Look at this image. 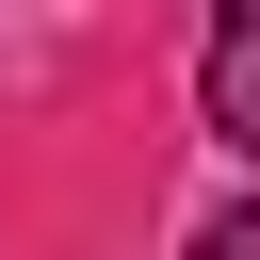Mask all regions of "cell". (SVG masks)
Returning a JSON list of instances; mask_svg holds the SVG:
<instances>
[{
  "mask_svg": "<svg viewBox=\"0 0 260 260\" xmlns=\"http://www.w3.org/2000/svg\"><path fill=\"white\" fill-rule=\"evenodd\" d=\"M195 260H260V195H244V211H211V228H195Z\"/></svg>",
  "mask_w": 260,
  "mask_h": 260,
  "instance_id": "cell-2",
  "label": "cell"
},
{
  "mask_svg": "<svg viewBox=\"0 0 260 260\" xmlns=\"http://www.w3.org/2000/svg\"><path fill=\"white\" fill-rule=\"evenodd\" d=\"M195 98H211V146H244V162H260V0H228V16H211Z\"/></svg>",
  "mask_w": 260,
  "mask_h": 260,
  "instance_id": "cell-1",
  "label": "cell"
}]
</instances>
